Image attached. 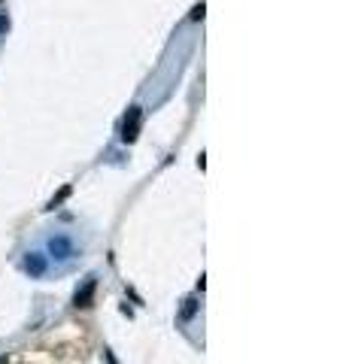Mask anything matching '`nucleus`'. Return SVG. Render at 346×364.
<instances>
[{"mask_svg":"<svg viewBox=\"0 0 346 364\" xmlns=\"http://www.w3.org/2000/svg\"><path fill=\"white\" fill-rule=\"evenodd\" d=\"M195 313H198V300H195V298H188V300H185V306H182V313H179V316H182V322H188V319H191Z\"/></svg>","mask_w":346,"mask_h":364,"instance_id":"nucleus-5","label":"nucleus"},{"mask_svg":"<svg viewBox=\"0 0 346 364\" xmlns=\"http://www.w3.org/2000/svg\"><path fill=\"white\" fill-rule=\"evenodd\" d=\"M140 137V119H125V128H122V143H134Z\"/></svg>","mask_w":346,"mask_h":364,"instance_id":"nucleus-3","label":"nucleus"},{"mask_svg":"<svg viewBox=\"0 0 346 364\" xmlns=\"http://www.w3.org/2000/svg\"><path fill=\"white\" fill-rule=\"evenodd\" d=\"M25 267H28V270H31L34 276H40V273L46 270V261H43L40 255H28V261H25Z\"/></svg>","mask_w":346,"mask_h":364,"instance_id":"nucleus-4","label":"nucleus"},{"mask_svg":"<svg viewBox=\"0 0 346 364\" xmlns=\"http://www.w3.org/2000/svg\"><path fill=\"white\" fill-rule=\"evenodd\" d=\"M94 289H98V282H94V279H88V282H85V285H82V289L76 292L73 303H76L79 310H88V306L94 303Z\"/></svg>","mask_w":346,"mask_h":364,"instance_id":"nucleus-1","label":"nucleus"},{"mask_svg":"<svg viewBox=\"0 0 346 364\" xmlns=\"http://www.w3.org/2000/svg\"><path fill=\"white\" fill-rule=\"evenodd\" d=\"M0 364H9V358H6V355H0Z\"/></svg>","mask_w":346,"mask_h":364,"instance_id":"nucleus-9","label":"nucleus"},{"mask_svg":"<svg viewBox=\"0 0 346 364\" xmlns=\"http://www.w3.org/2000/svg\"><path fill=\"white\" fill-rule=\"evenodd\" d=\"M70 198V185H64V188H61V191H58V195H55V198H52V203H49V209H55V206H61V203H64V200Z\"/></svg>","mask_w":346,"mask_h":364,"instance_id":"nucleus-7","label":"nucleus"},{"mask_svg":"<svg viewBox=\"0 0 346 364\" xmlns=\"http://www.w3.org/2000/svg\"><path fill=\"white\" fill-rule=\"evenodd\" d=\"M49 249H52V255H55V258H70V252H73L67 237H55V240L49 243Z\"/></svg>","mask_w":346,"mask_h":364,"instance_id":"nucleus-2","label":"nucleus"},{"mask_svg":"<svg viewBox=\"0 0 346 364\" xmlns=\"http://www.w3.org/2000/svg\"><path fill=\"white\" fill-rule=\"evenodd\" d=\"M204 12H207V3L201 0V3H195V6H191V12H188V18H191V22H201V18H204Z\"/></svg>","mask_w":346,"mask_h":364,"instance_id":"nucleus-6","label":"nucleus"},{"mask_svg":"<svg viewBox=\"0 0 346 364\" xmlns=\"http://www.w3.org/2000/svg\"><path fill=\"white\" fill-rule=\"evenodd\" d=\"M6 28H9V18H6V15H0V33L6 31Z\"/></svg>","mask_w":346,"mask_h":364,"instance_id":"nucleus-8","label":"nucleus"}]
</instances>
